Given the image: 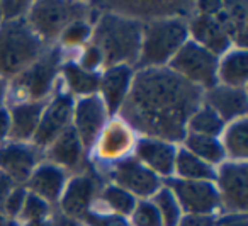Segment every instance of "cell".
<instances>
[{"mask_svg":"<svg viewBox=\"0 0 248 226\" xmlns=\"http://www.w3.org/2000/svg\"><path fill=\"white\" fill-rule=\"evenodd\" d=\"M199 99L201 90L172 70L145 68L133 82L123 114L133 126L156 140H182Z\"/></svg>","mask_w":248,"mask_h":226,"instance_id":"6da1fadb","label":"cell"},{"mask_svg":"<svg viewBox=\"0 0 248 226\" xmlns=\"http://www.w3.org/2000/svg\"><path fill=\"white\" fill-rule=\"evenodd\" d=\"M141 34L143 28L138 21L107 14L97 26V49L109 65L135 62L141 49Z\"/></svg>","mask_w":248,"mask_h":226,"instance_id":"7a4b0ae2","label":"cell"},{"mask_svg":"<svg viewBox=\"0 0 248 226\" xmlns=\"http://www.w3.org/2000/svg\"><path fill=\"white\" fill-rule=\"evenodd\" d=\"M41 51V39L24 21H5L0 28V73L16 75Z\"/></svg>","mask_w":248,"mask_h":226,"instance_id":"3957f363","label":"cell"},{"mask_svg":"<svg viewBox=\"0 0 248 226\" xmlns=\"http://www.w3.org/2000/svg\"><path fill=\"white\" fill-rule=\"evenodd\" d=\"M143 34L141 65L153 68L175 56L186 43L187 28L180 19H160L150 22Z\"/></svg>","mask_w":248,"mask_h":226,"instance_id":"277c9868","label":"cell"},{"mask_svg":"<svg viewBox=\"0 0 248 226\" xmlns=\"http://www.w3.org/2000/svg\"><path fill=\"white\" fill-rule=\"evenodd\" d=\"M216 55L197 43H186L172 60V72L192 85L201 83L204 87H213L216 83Z\"/></svg>","mask_w":248,"mask_h":226,"instance_id":"5b68a950","label":"cell"},{"mask_svg":"<svg viewBox=\"0 0 248 226\" xmlns=\"http://www.w3.org/2000/svg\"><path fill=\"white\" fill-rule=\"evenodd\" d=\"M85 16V7L70 2H39L31 12V24L45 38H53Z\"/></svg>","mask_w":248,"mask_h":226,"instance_id":"8992f818","label":"cell"},{"mask_svg":"<svg viewBox=\"0 0 248 226\" xmlns=\"http://www.w3.org/2000/svg\"><path fill=\"white\" fill-rule=\"evenodd\" d=\"M177 202L190 214H209L219 204L216 187L207 180H170Z\"/></svg>","mask_w":248,"mask_h":226,"instance_id":"52a82bcc","label":"cell"},{"mask_svg":"<svg viewBox=\"0 0 248 226\" xmlns=\"http://www.w3.org/2000/svg\"><path fill=\"white\" fill-rule=\"evenodd\" d=\"M56 63H58V53L51 51L38 63L29 66L16 82V89L19 90V94L31 97V99H39L46 96L51 87L53 77H55Z\"/></svg>","mask_w":248,"mask_h":226,"instance_id":"ba28073f","label":"cell"},{"mask_svg":"<svg viewBox=\"0 0 248 226\" xmlns=\"http://www.w3.org/2000/svg\"><path fill=\"white\" fill-rule=\"evenodd\" d=\"M114 178L117 184L123 185L121 189L131 191L140 195H150L160 187L156 175L136 160L119 161L114 168Z\"/></svg>","mask_w":248,"mask_h":226,"instance_id":"9c48e42d","label":"cell"},{"mask_svg":"<svg viewBox=\"0 0 248 226\" xmlns=\"http://www.w3.org/2000/svg\"><path fill=\"white\" fill-rule=\"evenodd\" d=\"M248 168L245 163H226L219 172V187L223 201L231 209L245 212L247 209Z\"/></svg>","mask_w":248,"mask_h":226,"instance_id":"30bf717a","label":"cell"},{"mask_svg":"<svg viewBox=\"0 0 248 226\" xmlns=\"http://www.w3.org/2000/svg\"><path fill=\"white\" fill-rule=\"evenodd\" d=\"M70 117H72V100L65 96L58 97L48 107L45 116H41V119H39L38 129L34 133L36 143L48 145L51 141H55L66 129Z\"/></svg>","mask_w":248,"mask_h":226,"instance_id":"8fae6325","label":"cell"},{"mask_svg":"<svg viewBox=\"0 0 248 226\" xmlns=\"http://www.w3.org/2000/svg\"><path fill=\"white\" fill-rule=\"evenodd\" d=\"M77 134L80 143L90 146L99 134L104 121H106V109L104 104L97 97H87L82 99L77 106Z\"/></svg>","mask_w":248,"mask_h":226,"instance_id":"7c38bea8","label":"cell"},{"mask_svg":"<svg viewBox=\"0 0 248 226\" xmlns=\"http://www.w3.org/2000/svg\"><path fill=\"white\" fill-rule=\"evenodd\" d=\"M192 32L196 39L201 43V46L209 49L213 55L223 53L230 46V36L217 16L211 14H201L192 21ZM197 43V45H199Z\"/></svg>","mask_w":248,"mask_h":226,"instance_id":"4fadbf2b","label":"cell"},{"mask_svg":"<svg viewBox=\"0 0 248 226\" xmlns=\"http://www.w3.org/2000/svg\"><path fill=\"white\" fill-rule=\"evenodd\" d=\"M36 161H38L36 151L24 145H9L0 150V168L11 180L29 178Z\"/></svg>","mask_w":248,"mask_h":226,"instance_id":"5bb4252c","label":"cell"},{"mask_svg":"<svg viewBox=\"0 0 248 226\" xmlns=\"http://www.w3.org/2000/svg\"><path fill=\"white\" fill-rule=\"evenodd\" d=\"M140 160L148 165L152 170L162 175H170L175 167V150L170 143L156 138H145L136 148Z\"/></svg>","mask_w":248,"mask_h":226,"instance_id":"9a60e30c","label":"cell"},{"mask_svg":"<svg viewBox=\"0 0 248 226\" xmlns=\"http://www.w3.org/2000/svg\"><path fill=\"white\" fill-rule=\"evenodd\" d=\"M207 104L221 119H234L247 113V94L241 87H219L207 94Z\"/></svg>","mask_w":248,"mask_h":226,"instance_id":"2e32d148","label":"cell"},{"mask_svg":"<svg viewBox=\"0 0 248 226\" xmlns=\"http://www.w3.org/2000/svg\"><path fill=\"white\" fill-rule=\"evenodd\" d=\"M95 194V182L89 175H82L70 182L65 195H63L62 208L72 218H82L87 214L89 204Z\"/></svg>","mask_w":248,"mask_h":226,"instance_id":"e0dca14e","label":"cell"},{"mask_svg":"<svg viewBox=\"0 0 248 226\" xmlns=\"http://www.w3.org/2000/svg\"><path fill=\"white\" fill-rule=\"evenodd\" d=\"M129 83H131V68L129 66L116 65L110 70H107L102 82H100V87H102L109 111L114 113L123 104L124 97L128 96Z\"/></svg>","mask_w":248,"mask_h":226,"instance_id":"ac0fdd59","label":"cell"},{"mask_svg":"<svg viewBox=\"0 0 248 226\" xmlns=\"http://www.w3.org/2000/svg\"><path fill=\"white\" fill-rule=\"evenodd\" d=\"M41 113H43L41 102H29L14 107L11 117L12 136L16 140H28V138H31L36 133V129H38Z\"/></svg>","mask_w":248,"mask_h":226,"instance_id":"d6986e66","label":"cell"},{"mask_svg":"<svg viewBox=\"0 0 248 226\" xmlns=\"http://www.w3.org/2000/svg\"><path fill=\"white\" fill-rule=\"evenodd\" d=\"M131 131L123 123H110L99 143V155L104 158H119L131 148Z\"/></svg>","mask_w":248,"mask_h":226,"instance_id":"ffe728a7","label":"cell"},{"mask_svg":"<svg viewBox=\"0 0 248 226\" xmlns=\"http://www.w3.org/2000/svg\"><path fill=\"white\" fill-rule=\"evenodd\" d=\"M65 184V174L53 165H45L38 172H34L31 178V189L36 195L48 201L58 199L60 192Z\"/></svg>","mask_w":248,"mask_h":226,"instance_id":"44dd1931","label":"cell"},{"mask_svg":"<svg viewBox=\"0 0 248 226\" xmlns=\"http://www.w3.org/2000/svg\"><path fill=\"white\" fill-rule=\"evenodd\" d=\"M82 157V143L75 129H65L53 143L49 158L60 165L75 167Z\"/></svg>","mask_w":248,"mask_h":226,"instance_id":"7402d4cb","label":"cell"},{"mask_svg":"<svg viewBox=\"0 0 248 226\" xmlns=\"http://www.w3.org/2000/svg\"><path fill=\"white\" fill-rule=\"evenodd\" d=\"M175 167L180 177H184V180H207L214 177L213 168L209 167V163L202 161L201 158H197L196 155H192L190 151L182 150L175 158Z\"/></svg>","mask_w":248,"mask_h":226,"instance_id":"603a6c76","label":"cell"},{"mask_svg":"<svg viewBox=\"0 0 248 226\" xmlns=\"http://www.w3.org/2000/svg\"><path fill=\"white\" fill-rule=\"evenodd\" d=\"M248 73V58L247 53L233 51L221 63V80L230 87H241L247 82Z\"/></svg>","mask_w":248,"mask_h":226,"instance_id":"cb8c5ba5","label":"cell"},{"mask_svg":"<svg viewBox=\"0 0 248 226\" xmlns=\"http://www.w3.org/2000/svg\"><path fill=\"white\" fill-rule=\"evenodd\" d=\"M186 145L192 155L201 158L202 161H209V163H216L221 161L224 157V151L221 143L213 136H201V134H190L186 140Z\"/></svg>","mask_w":248,"mask_h":226,"instance_id":"d4e9b609","label":"cell"},{"mask_svg":"<svg viewBox=\"0 0 248 226\" xmlns=\"http://www.w3.org/2000/svg\"><path fill=\"white\" fill-rule=\"evenodd\" d=\"M189 128L192 134L214 138L223 129V119L211 107H202L189 117Z\"/></svg>","mask_w":248,"mask_h":226,"instance_id":"484cf974","label":"cell"},{"mask_svg":"<svg viewBox=\"0 0 248 226\" xmlns=\"http://www.w3.org/2000/svg\"><path fill=\"white\" fill-rule=\"evenodd\" d=\"M65 75L68 80L70 87H72L73 92L77 94H92L97 90V87L100 85V80L95 73L87 72V70L80 68V66L68 63L65 65Z\"/></svg>","mask_w":248,"mask_h":226,"instance_id":"4316f807","label":"cell"},{"mask_svg":"<svg viewBox=\"0 0 248 226\" xmlns=\"http://www.w3.org/2000/svg\"><path fill=\"white\" fill-rule=\"evenodd\" d=\"M155 208L158 209L163 226H177L179 225L180 206H179V202H177L175 195H173L169 189H163V191H160L158 194H156Z\"/></svg>","mask_w":248,"mask_h":226,"instance_id":"83f0119b","label":"cell"},{"mask_svg":"<svg viewBox=\"0 0 248 226\" xmlns=\"http://www.w3.org/2000/svg\"><path fill=\"white\" fill-rule=\"evenodd\" d=\"M226 148L234 158H247V121L241 117L228 129L224 138Z\"/></svg>","mask_w":248,"mask_h":226,"instance_id":"f1b7e54d","label":"cell"},{"mask_svg":"<svg viewBox=\"0 0 248 226\" xmlns=\"http://www.w3.org/2000/svg\"><path fill=\"white\" fill-rule=\"evenodd\" d=\"M104 199L112 209H116L121 214H129L135 211V197L129 194L128 191H124L121 187H109L104 192Z\"/></svg>","mask_w":248,"mask_h":226,"instance_id":"f546056e","label":"cell"},{"mask_svg":"<svg viewBox=\"0 0 248 226\" xmlns=\"http://www.w3.org/2000/svg\"><path fill=\"white\" fill-rule=\"evenodd\" d=\"M22 211H24V218L28 221H43L46 214H48V204L45 202V199H41L39 195L31 194L26 197L24 206H22Z\"/></svg>","mask_w":248,"mask_h":226,"instance_id":"4dcf8cb0","label":"cell"},{"mask_svg":"<svg viewBox=\"0 0 248 226\" xmlns=\"http://www.w3.org/2000/svg\"><path fill=\"white\" fill-rule=\"evenodd\" d=\"M135 223L138 226H163L158 209L155 208V204H150V202H141L136 208Z\"/></svg>","mask_w":248,"mask_h":226,"instance_id":"1f68e13d","label":"cell"},{"mask_svg":"<svg viewBox=\"0 0 248 226\" xmlns=\"http://www.w3.org/2000/svg\"><path fill=\"white\" fill-rule=\"evenodd\" d=\"M89 36V26L83 21H77L70 24L63 32V43L65 45H80Z\"/></svg>","mask_w":248,"mask_h":226,"instance_id":"d6a6232c","label":"cell"},{"mask_svg":"<svg viewBox=\"0 0 248 226\" xmlns=\"http://www.w3.org/2000/svg\"><path fill=\"white\" fill-rule=\"evenodd\" d=\"M24 201H26L24 189H14V191L9 194L4 209L9 212V214H17V212L22 209V206H24Z\"/></svg>","mask_w":248,"mask_h":226,"instance_id":"836d02e7","label":"cell"},{"mask_svg":"<svg viewBox=\"0 0 248 226\" xmlns=\"http://www.w3.org/2000/svg\"><path fill=\"white\" fill-rule=\"evenodd\" d=\"M28 7V2H4L0 5V12L7 17V21H17V17L24 14Z\"/></svg>","mask_w":248,"mask_h":226,"instance_id":"e575fe53","label":"cell"},{"mask_svg":"<svg viewBox=\"0 0 248 226\" xmlns=\"http://www.w3.org/2000/svg\"><path fill=\"white\" fill-rule=\"evenodd\" d=\"M90 226H129L126 219L121 216H87Z\"/></svg>","mask_w":248,"mask_h":226,"instance_id":"d590c367","label":"cell"},{"mask_svg":"<svg viewBox=\"0 0 248 226\" xmlns=\"http://www.w3.org/2000/svg\"><path fill=\"white\" fill-rule=\"evenodd\" d=\"M100 62H102V55H100V51L97 49V46H92V48L87 49L85 55H83L82 63H83V66H85L83 70L89 72V70L95 68L97 65H100Z\"/></svg>","mask_w":248,"mask_h":226,"instance_id":"8d00e7d4","label":"cell"},{"mask_svg":"<svg viewBox=\"0 0 248 226\" xmlns=\"http://www.w3.org/2000/svg\"><path fill=\"white\" fill-rule=\"evenodd\" d=\"M180 226H214V221L207 214H190L182 219Z\"/></svg>","mask_w":248,"mask_h":226,"instance_id":"74e56055","label":"cell"},{"mask_svg":"<svg viewBox=\"0 0 248 226\" xmlns=\"http://www.w3.org/2000/svg\"><path fill=\"white\" fill-rule=\"evenodd\" d=\"M12 192V180L5 174H0V209H4L5 201Z\"/></svg>","mask_w":248,"mask_h":226,"instance_id":"f35d334b","label":"cell"},{"mask_svg":"<svg viewBox=\"0 0 248 226\" xmlns=\"http://www.w3.org/2000/svg\"><path fill=\"white\" fill-rule=\"evenodd\" d=\"M11 131V117L5 109H0V140H4Z\"/></svg>","mask_w":248,"mask_h":226,"instance_id":"ab89813d","label":"cell"},{"mask_svg":"<svg viewBox=\"0 0 248 226\" xmlns=\"http://www.w3.org/2000/svg\"><path fill=\"white\" fill-rule=\"evenodd\" d=\"M221 226H247V216H245V212L238 216H230V218L221 221Z\"/></svg>","mask_w":248,"mask_h":226,"instance_id":"60d3db41","label":"cell"},{"mask_svg":"<svg viewBox=\"0 0 248 226\" xmlns=\"http://www.w3.org/2000/svg\"><path fill=\"white\" fill-rule=\"evenodd\" d=\"M51 226H77L73 221H68V219H56Z\"/></svg>","mask_w":248,"mask_h":226,"instance_id":"b9f144b4","label":"cell"},{"mask_svg":"<svg viewBox=\"0 0 248 226\" xmlns=\"http://www.w3.org/2000/svg\"><path fill=\"white\" fill-rule=\"evenodd\" d=\"M4 96H5V82H4V79H0V102H2Z\"/></svg>","mask_w":248,"mask_h":226,"instance_id":"7bdbcfd3","label":"cell"},{"mask_svg":"<svg viewBox=\"0 0 248 226\" xmlns=\"http://www.w3.org/2000/svg\"><path fill=\"white\" fill-rule=\"evenodd\" d=\"M29 226H48V225H43V221H34V223H29Z\"/></svg>","mask_w":248,"mask_h":226,"instance_id":"ee69618b","label":"cell"},{"mask_svg":"<svg viewBox=\"0 0 248 226\" xmlns=\"http://www.w3.org/2000/svg\"><path fill=\"white\" fill-rule=\"evenodd\" d=\"M0 226H7V225H5V221H4V216H2V214H0Z\"/></svg>","mask_w":248,"mask_h":226,"instance_id":"f6af8a7d","label":"cell"},{"mask_svg":"<svg viewBox=\"0 0 248 226\" xmlns=\"http://www.w3.org/2000/svg\"><path fill=\"white\" fill-rule=\"evenodd\" d=\"M7 226H17V225H16V223H9Z\"/></svg>","mask_w":248,"mask_h":226,"instance_id":"bcb514c9","label":"cell"},{"mask_svg":"<svg viewBox=\"0 0 248 226\" xmlns=\"http://www.w3.org/2000/svg\"><path fill=\"white\" fill-rule=\"evenodd\" d=\"M0 17H2V12H0Z\"/></svg>","mask_w":248,"mask_h":226,"instance_id":"7dc6e473","label":"cell"}]
</instances>
